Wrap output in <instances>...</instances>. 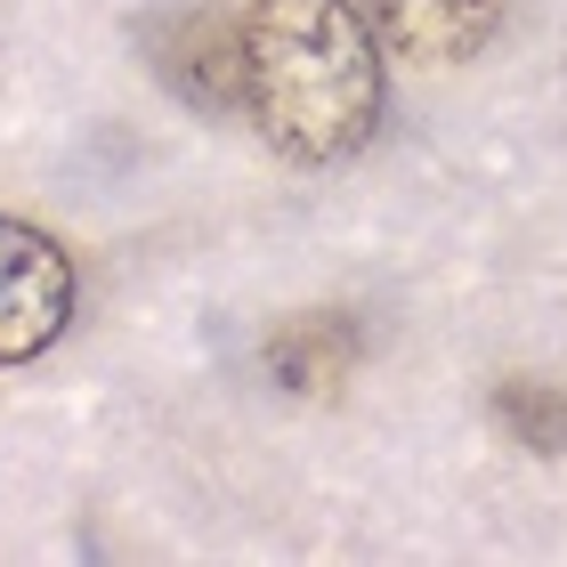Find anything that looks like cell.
Instances as JSON below:
<instances>
[{
	"label": "cell",
	"mask_w": 567,
	"mask_h": 567,
	"mask_svg": "<svg viewBox=\"0 0 567 567\" xmlns=\"http://www.w3.org/2000/svg\"><path fill=\"white\" fill-rule=\"evenodd\" d=\"M365 24L381 49H398L414 65H462L495 41L503 0H365Z\"/></svg>",
	"instance_id": "3"
},
{
	"label": "cell",
	"mask_w": 567,
	"mask_h": 567,
	"mask_svg": "<svg viewBox=\"0 0 567 567\" xmlns=\"http://www.w3.org/2000/svg\"><path fill=\"white\" fill-rule=\"evenodd\" d=\"M495 414L527 454H559L567 446V390H551V381H503Z\"/></svg>",
	"instance_id": "5"
},
{
	"label": "cell",
	"mask_w": 567,
	"mask_h": 567,
	"mask_svg": "<svg viewBox=\"0 0 567 567\" xmlns=\"http://www.w3.org/2000/svg\"><path fill=\"white\" fill-rule=\"evenodd\" d=\"M236 97L284 163H341L381 122V41L357 0H251Z\"/></svg>",
	"instance_id": "1"
},
{
	"label": "cell",
	"mask_w": 567,
	"mask_h": 567,
	"mask_svg": "<svg viewBox=\"0 0 567 567\" xmlns=\"http://www.w3.org/2000/svg\"><path fill=\"white\" fill-rule=\"evenodd\" d=\"M357 349H365V332H357L349 308H317V317L284 324L268 341V373L284 390H332V381L357 365Z\"/></svg>",
	"instance_id": "4"
},
{
	"label": "cell",
	"mask_w": 567,
	"mask_h": 567,
	"mask_svg": "<svg viewBox=\"0 0 567 567\" xmlns=\"http://www.w3.org/2000/svg\"><path fill=\"white\" fill-rule=\"evenodd\" d=\"M73 324V260L58 236L0 219V365L41 357Z\"/></svg>",
	"instance_id": "2"
}]
</instances>
